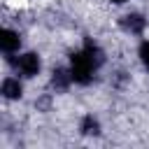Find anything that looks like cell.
I'll return each instance as SVG.
<instances>
[{
  "label": "cell",
  "instance_id": "7a4b0ae2",
  "mask_svg": "<svg viewBox=\"0 0 149 149\" xmlns=\"http://www.w3.org/2000/svg\"><path fill=\"white\" fill-rule=\"evenodd\" d=\"M9 58V65L14 68V72L16 74H21V77H35V74H40V68H42V61H40V56L35 54V51H26V54H16V56H7Z\"/></svg>",
  "mask_w": 149,
  "mask_h": 149
},
{
  "label": "cell",
  "instance_id": "52a82bcc",
  "mask_svg": "<svg viewBox=\"0 0 149 149\" xmlns=\"http://www.w3.org/2000/svg\"><path fill=\"white\" fill-rule=\"evenodd\" d=\"M137 54H140L142 63H144V65L149 68V40H144V42L140 44V51H137Z\"/></svg>",
  "mask_w": 149,
  "mask_h": 149
},
{
  "label": "cell",
  "instance_id": "6da1fadb",
  "mask_svg": "<svg viewBox=\"0 0 149 149\" xmlns=\"http://www.w3.org/2000/svg\"><path fill=\"white\" fill-rule=\"evenodd\" d=\"M105 56L98 49L95 42H86L79 51H74L70 56V74L74 84H88L93 81V74L98 72V68L102 65Z\"/></svg>",
  "mask_w": 149,
  "mask_h": 149
},
{
  "label": "cell",
  "instance_id": "8992f818",
  "mask_svg": "<svg viewBox=\"0 0 149 149\" xmlns=\"http://www.w3.org/2000/svg\"><path fill=\"white\" fill-rule=\"evenodd\" d=\"M81 133H86V135H95L98 133V121L93 119V114H88L86 119H84V123H81Z\"/></svg>",
  "mask_w": 149,
  "mask_h": 149
},
{
  "label": "cell",
  "instance_id": "277c9868",
  "mask_svg": "<svg viewBox=\"0 0 149 149\" xmlns=\"http://www.w3.org/2000/svg\"><path fill=\"white\" fill-rule=\"evenodd\" d=\"M119 26H121L126 33H130V35H142L144 28H147V19H144L142 14H137V12H130V14L121 16Z\"/></svg>",
  "mask_w": 149,
  "mask_h": 149
},
{
  "label": "cell",
  "instance_id": "3957f363",
  "mask_svg": "<svg viewBox=\"0 0 149 149\" xmlns=\"http://www.w3.org/2000/svg\"><path fill=\"white\" fill-rule=\"evenodd\" d=\"M0 49H2L5 56L19 54V49H21V35H19V30H14V28L7 26L2 30V35H0Z\"/></svg>",
  "mask_w": 149,
  "mask_h": 149
},
{
  "label": "cell",
  "instance_id": "ba28073f",
  "mask_svg": "<svg viewBox=\"0 0 149 149\" xmlns=\"http://www.w3.org/2000/svg\"><path fill=\"white\" fill-rule=\"evenodd\" d=\"M112 2H116V5H121V2H126V0H112Z\"/></svg>",
  "mask_w": 149,
  "mask_h": 149
},
{
  "label": "cell",
  "instance_id": "5b68a950",
  "mask_svg": "<svg viewBox=\"0 0 149 149\" xmlns=\"http://www.w3.org/2000/svg\"><path fill=\"white\" fill-rule=\"evenodd\" d=\"M21 93H23V86H21L19 77H5L2 79V95L7 100H19Z\"/></svg>",
  "mask_w": 149,
  "mask_h": 149
}]
</instances>
